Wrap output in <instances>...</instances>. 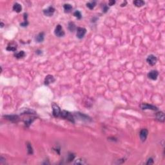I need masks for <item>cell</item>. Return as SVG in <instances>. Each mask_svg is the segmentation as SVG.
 Returning a JSON list of instances; mask_svg holds the SVG:
<instances>
[{
  "instance_id": "ac0fdd59",
  "label": "cell",
  "mask_w": 165,
  "mask_h": 165,
  "mask_svg": "<svg viewBox=\"0 0 165 165\" xmlns=\"http://www.w3.org/2000/svg\"><path fill=\"white\" fill-rule=\"evenodd\" d=\"M23 16H24V20L25 21L23 23H20V26L22 27H27L28 26V25H29V22H28V21H27V13H25L24 14H23Z\"/></svg>"
},
{
  "instance_id": "e0dca14e",
  "label": "cell",
  "mask_w": 165,
  "mask_h": 165,
  "mask_svg": "<svg viewBox=\"0 0 165 165\" xmlns=\"http://www.w3.org/2000/svg\"><path fill=\"white\" fill-rule=\"evenodd\" d=\"M63 8H64V10H65V13H69L72 10V6L70 4H68V3L65 4L64 6H63Z\"/></svg>"
},
{
  "instance_id": "44dd1931",
  "label": "cell",
  "mask_w": 165,
  "mask_h": 165,
  "mask_svg": "<svg viewBox=\"0 0 165 165\" xmlns=\"http://www.w3.org/2000/svg\"><path fill=\"white\" fill-rule=\"evenodd\" d=\"M95 5H96V2L95 1H91V2L87 3V7L88 8H89L90 10H92L95 7Z\"/></svg>"
},
{
  "instance_id": "4dcf8cb0",
  "label": "cell",
  "mask_w": 165,
  "mask_h": 165,
  "mask_svg": "<svg viewBox=\"0 0 165 165\" xmlns=\"http://www.w3.org/2000/svg\"><path fill=\"white\" fill-rule=\"evenodd\" d=\"M3 26H4V24H3V22H1V27L2 28V27H3Z\"/></svg>"
},
{
  "instance_id": "7c38bea8",
  "label": "cell",
  "mask_w": 165,
  "mask_h": 165,
  "mask_svg": "<svg viewBox=\"0 0 165 165\" xmlns=\"http://www.w3.org/2000/svg\"><path fill=\"white\" fill-rule=\"evenodd\" d=\"M7 119L9 120L10 121L14 122V123H17L19 120H20V117L17 116H4Z\"/></svg>"
},
{
  "instance_id": "8992f818",
  "label": "cell",
  "mask_w": 165,
  "mask_h": 165,
  "mask_svg": "<svg viewBox=\"0 0 165 165\" xmlns=\"http://www.w3.org/2000/svg\"><path fill=\"white\" fill-rule=\"evenodd\" d=\"M54 12H55V8L52 6H50L49 7L43 10L44 14L46 16H49V17L52 16L54 14Z\"/></svg>"
},
{
  "instance_id": "3957f363",
  "label": "cell",
  "mask_w": 165,
  "mask_h": 165,
  "mask_svg": "<svg viewBox=\"0 0 165 165\" xmlns=\"http://www.w3.org/2000/svg\"><path fill=\"white\" fill-rule=\"evenodd\" d=\"M54 33H55V35L56 36L58 37H63L65 36V31L63 30V29L62 26L61 25H58L56 26V29H55V30H54Z\"/></svg>"
},
{
  "instance_id": "7402d4cb",
  "label": "cell",
  "mask_w": 165,
  "mask_h": 165,
  "mask_svg": "<svg viewBox=\"0 0 165 165\" xmlns=\"http://www.w3.org/2000/svg\"><path fill=\"white\" fill-rule=\"evenodd\" d=\"M74 16H75L76 18H78V20H80L82 17V15H81V13L79 10H76L75 12H74Z\"/></svg>"
},
{
  "instance_id": "4fadbf2b",
  "label": "cell",
  "mask_w": 165,
  "mask_h": 165,
  "mask_svg": "<svg viewBox=\"0 0 165 165\" xmlns=\"http://www.w3.org/2000/svg\"><path fill=\"white\" fill-rule=\"evenodd\" d=\"M156 119H157L159 121L164 122L165 121V114L163 112H159L156 114Z\"/></svg>"
},
{
  "instance_id": "30bf717a",
  "label": "cell",
  "mask_w": 165,
  "mask_h": 165,
  "mask_svg": "<svg viewBox=\"0 0 165 165\" xmlns=\"http://www.w3.org/2000/svg\"><path fill=\"white\" fill-rule=\"evenodd\" d=\"M158 75H159V72L157 71L153 70L150 71L148 73V77L149 79H150L152 80H156L157 79Z\"/></svg>"
},
{
  "instance_id": "cb8c5ba5",
  "label": "cell",
  "mask_w": 165,
  "mask_h": 165,
  "mask_svg": "<svg viewBox=\"0 0 165 165\" xmlns=\"http://www.w3.org/2000/svg\"><path fill=\"white\" fill-rule=\"evenodd\" d=\"M74 157H75V155H74V153H69L68 155V159H68L69 162H70L72 160H74Z\"/></svg>"
},
{
  "instance_id": "2e32d148",
  "label": "cell",
  "mask_w": 165,
  "mask_h": 165,
  "mask_svg": "<svg viewBox=\"0 0 165 165\" xmlns=\"http://www.w3.org/2000/svg\"><path fill=\"white\" fill-rule=\"evenodd\" d=\"M25 55H26V54H25V52L24 51H23V50L17 52H16V53L14 54L15 58H16L17 59L23 58L25 56Z\"/></svg>"
},
{
  "instance_id": "ba28073f",
  "label": "cell",
  "mask_w": 165,
  "mask_h": 165,
  "mask_svg": "<svg viewBox=\"0 0 165 165\" xmlns=\"http://www.w3.org/2000/svg\"><path fill=\"white\" fill-rule=\"evenodd\" d=\"M141 108L143 110H157L158 108L155 106L152 105V104H147V103H142L141 104Z\"/></svg>"
},
{
  "instance_id": "f546056e",
  "label": "cell",
  "mask_w": 165,
  "mask_h": 165,
  "mask_svg": "<svg viewBox=\"0 0 165 165\" xmlns=\"http://www.w3.org/2000/svg\"><path fill=\"white\" fill-rule=\"evenodd\" d=\"M126 4V1H124V3H123V4H121V7H124Z\"/></svg>"
},
{
  "instance_id": "9a60e30c",
  "label": "cell",
  "mask_w": 165,
  "mask_h": 165,
  "mask_svg": "<svg viewBox=\"0 0 165 165\" xmlns=\"http://www.w3.org/2000/svg\"><path fill=\"white\" fill-rule=\"evenodd\" d=\"M13 10H14L15 12L20 13L22 10L21 5H20V3H16L13 5Z\"/></svg>"
},
{
  "instance_id": "d4e9b609",
  "label": "cell",
  "mask_w": 165,
  "mask_h": 165,
  "mask_svg": "<svg viewBox=\"0 0 165 165\" xmlns=\"http://www.w3.org/2000/svg\"><path fill=\"white\" fill-rule=\"evenodd\" d=\"M85 162H84V161L82 160V159H77L76 160V161H75V163H74V164L75 165H83V164H85Z\"/></svg>"
},
{
  "instance_id": "277c9868",
  "label": "cell",
  "mask_w": 165,
  "mask_h": 165,
  "mask_svg": "<svg viewBox=\"0 0 165 165\" xmlns=\"http://www.w3.org/2000/svg\"><path fill=\"white\" fill-rule=\"evenodd\" d=\"M77 32H76V36L79 39H82L85 35L87 33V29L82 27H78L77 28Z\"/></svg>"
},
{
  "instance_id": "f1b7e54d",
  "label": "cell",
  "mask_w": 165,
  "mask_h": 165,
  "mask_svg": "<svg viewBox=\"0 0 165 165\" xmlns=\"http://www.w3.org/2000/svg\"><path fill=\"white\" fill-rule=\"evenodd\" d=\"M36 53L37 54H42V51H40V50H37V51L36 52Z\"/></svg>"
},
{
  "instance_id": "5bb4252c",
  "label": "cell",
  "mask_w": 165,
  "mask_h": 165,
  "mask_svg": "<svg viewBox=\"0 0 165 165\" xmlns=\"http://www.w3.org/2000/svg\"><path fill=\"white\" fill-rule=\"evenodd\" d=\"M44 37H45V34L44 32H41L37 35L36 36V41L37 42V43H41V42H43L44 40Z\"/></svg>"
},
{
  "instance_id": "83f0119b",
  "label": "cell",
  "mask_w": 165,
  "mask_h": 165,
  "mask_svg": "<svg viewBox=\"0 0 165 165\" xmlns=\"http://www.w3.org/2000/svg\"><path fill=\"white\" fill-rule=\"evenodd\" d=\"M115 3H116V1H114V0H110V1H109V2H108V5H109V6H112V5H114Z\"/></svg>"
},
{
  "instance_id": "4316f807",
  "label": "cell",
  "mask_w": 165,
  "mask_h": 165,
  "mask_svg": "<svg viewBox=\"0 0 165 165\" xmlns=\"http://www.w3.org/2000/svg\"><path fill=\"white\" fill-rule=\"evenodd\" d=\"M153 164V160L152 158H149L147 161V163H146V165H152Z\"/></svg>"
},
{
  "instance_id": "484cf974",
  "label": "cell",
  "mask_w": 165,
  "mask_h": 165,
  "mask_svg": "<svg viewBox=\"0 0 165 165\" xmlns=\"http://www.w3.org/2000/svg\"><path fill=\"white\" fill-rule=\"evenodd\" d=\"M108 10V7L107 5H104L103 7V12L106 13Z\"/></svg>"
},
{
  "instance_id": "ffe728a7",
  "label": "cell",
  "mask_w": 165,
  "mask_h": 165,
  "mask_svg": "<svg viewBox=\"0 0 165 165\" xmlns=\"http://www.w3.org/2000/svg\"><path fill=\"white\" fill-rule=\"evenodd\" d=\"M68 30L70 32H74L75 29H76V27H75V23H74V22H70V23H68Z\"/></svg>"
},
{
  "instance_id": "7a4b0ae2",
  "label": "cell",
  "mask_w": 165,
  "mask_h": 165,
  "mask_svg": "<svg viewBox=\"0 0 165 165\" xmlns=\"http://www.w3.org/2000/svg\"><path fill=\"white\" fill-rule=\"evenodd\" d=\"M52 114L55 117H60L61 116V109L59 107L58 104H56V103H53L52 104Z\"/></svg>"
},
{
  "instance_id": "6da1fadb",
  "label": "cell",
  "mask_w": 165,
  "mask_h": 165,
  "mask_svg": "<svg viewBox=\"0 0 165 165\" xmlns=\"http://www.w3.org/2000/svg\"><path fill=\"white\" fill-rule=\"evenodd\" d=\"M60 117H61L62 118H64V119H66L68 120L69 121L72 122L73 123H74L75 121H74V118L73 117L72 114H71L70 112H68V111H66V110H63L61 112V116Z\"/></svg>"
},
{
  "instance_id": "5b68a950",
  "label": "cell",
  "mask_w": 165,
  "mask_h": 165,
  "mask_svg": "<svg viewBox=\"0 0 165 165\" xmlns=\"http://www.w3.org/2000/svg\"><path fill=\"white\" fill-rule=\"evenodd\" d=\"M157 57L153 54H151V55H149L148 56V58H146V61L147 63L151 66H154L157 63Z\"/></svg>"
},
{
  "instance_id": "603a6c76",
  "label": "cell",
  "mask_w": 165,
  "mask_h": 165,
  "mask_svg": "<svg viewBox=\"0 0 165 165\" xmlns=\"http://www.w3.org/2000/svg\"><path fill=\"white\" fill-rule=\"evenodd\" d=\"M27 150H28V153L32 155V154L33 153V150H32V147L31 144L29 143H27Z\"/></svg>"
},
{
  "instance_id": "9c48e42d",
  "label": "cell",
  "mask_w": 165,
  "mask_h": 165,
  "mask_svg": "<svg viewBox=\"0 0 165 165\" xmlns=\"http://www.w3.org/2000/svg\"><path fill=\"white\" fill-rule=\"evenodd\" d=\"M17 49V44L15 42H12L8 45V46L6 48V50L8 51L16 52Z\"/></svg>"
},
{
  "instance_id": "52a82bcc",
  "label": "cell",
  "mask_w": 165,
  "mask_h": 165,
  "mask_svg": "<svg viewBox=\"0 0 165 165\" xmlns=\"http://www.w3.org/2000/svg\"><path fill=\"white\" fill-rule=\"evenodd\" d=\"M148 131L147 129L144 128L142 129L141 131H140V133H139V136H140V138H141V140L143 142H144L146 141V139L148 137Z\"/></svg>"
},
{
  "instance_id": "8fae6325",
  "label": "cell",
  "mask_w": 165,
  "mask_h": 165,
  "mask_svg": "<svg viewBox=\"0 0 165 165\" xmlns=\"http://www.w3.org/2000/svg\"><path fill=\"white\" fill-rule=\"evenodd\" d=\"M55 81V78H54L53 75H46V78L45 79V85H49L50 84H51L52 82Z\"/></svg>"
},
{
  "instance_id": "d6986e66",
  "label": "cell",
  "mask_w": 165,
  "mask_h": 165,
  "mask_svg": "<svg viewBox=\"0 0 165 165\" xmlns=\"http://www.w3.org/2000/svg\"><path fill=\"white\" fill-rule=\"evenodd\" d=\"M134 4L137 7H141L144 5V1L142 0H136L134 1Z\"/></svg>"
}]
</instances>
